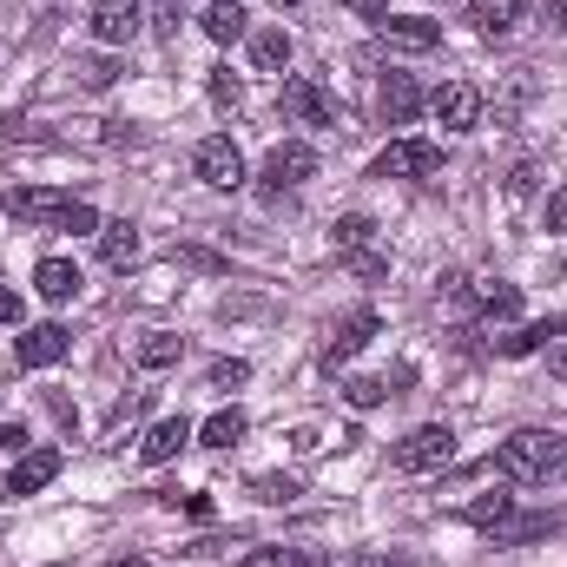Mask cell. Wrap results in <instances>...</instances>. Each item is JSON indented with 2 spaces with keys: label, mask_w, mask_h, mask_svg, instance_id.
<instances>
[{
  "label": "cell",
  "mask_w": 567,
  "mask_h": 567,
  "mask_svg": "<svg viewBox=\"0 0 567 567\" xmlns=\"http://www.w3.org/2000/svg\"><path fill=\"white\" fill-rule=\"evenodd\" d=\"M495 468L508 482H555V475H567V435H555V429H515L495 449Z\"/></svg>",
  "instance_id": "1"
},
{
  "label": "cell",
  "mask_w": 567,
  "mask_h": 567,
  "mask_svg": "<svg viewBox=\"0 0 567 567\" xmlns=\"http://www.w3.org/2000/svg\"><path fill=\"white\" fill-rule=\"evenodd\" d=\"M449 455H455V429L449 423H423V429H410V435L396 442V468H403V475L449 468Z\"/></svg>",
  "instance_id": "2"
},
{
  "label": "cell",
  "mask_w": 567,
  "mask_h": 567,
  "mask_svg": "<svg viewBox=\"0 0 567 567\" xmlns=\"http://www.w3.org/2000/svg\"><path fill=\"white\" fill-rule=\"evenodd\" d=\"M310 172H317V152L303 140H284V145H271V158H265V172H258V192H265V198H284V192H297Z\"/></svg>",
  "instance_id": "3"
},
{
  "label": "cell",
  "mask_w": 567,
  "mask_h": 567,
  "mask_svg": "<svg viewBox=\"0 0 567 567\" xmlns=\"http://www.w3.org/2000/svg\"><path fill=\"white\" fill-rule=\"evenodd\" d=\"M86 27H93V40H100V47H133V40H140V27H145V7H140V0H93Z\"/></svg>",
  "instance_id": "4"
},
{
  "label": "cell",
  "mask_w": 567,
  "mask_h": 567,
  "mask_svg": "<svg viewBox=\"0 0 567 567\" xmlns=\"http://www.w3.org/2000/svg\"><path fill=\"white\" fill-rule=\"evenodd\" d=\"M192 165H198V178H205L212 192H238V185H245V152L225 140V133H212V140L198 145Z\"/></svg>",
  "instance_id": "5"
},
{
  "label": "cell",
  "mask_w": 567,
  "mask_h": 567,
  "mask_svg": "<svg viewBox=\"0 0 567 567\" xmlns=\"http://www.w3.org/2000/svg\"><path fill=\"white\" fill-rule=\"evenodd\" d=\"M442 172V152L429 140H396L377 158V178H435Z\"/></svg>",
  "instance_id": "6"
},
{
  "label": "cell",
  "mask_w": 567,
  "mask_h": 567,
  "mask_svg": "<svg viewBox=\"0 0 567 567\" xmlns=\"http://www.w3.org/2000/svg\"><path fill=\"white\" fill-rule=\"evenodd\" d=\"M429 106H435V120H442L449 133H475V120H482V93H475L468 80L435 86V93H429Z\"/></svg>",
  "instance_id": "7"
},
{
  "label": "cell",
  "mask_w": 567,
  "mask_h": 567,
  "mask_svg": "<svg viewBox=\"0 0 567 567\" xmlns=\"http://www.w3.org/2000/svg\"><path fill=\"white\" fill-rule=\"evenodd\" d=\"M370 337H377V310H350V317L323 337V357H317V363H323V370H343V363H350Z\"/></svg>",
  "instance_id": "8"
},
{
  "label": "cell",
  "mask_w": 567,
  "mask_h": 567,
  "mask_svg": "<svg viewBox=\"0 0 567 567\" xmlns=\"http://www.w3.org/2000/svg\"><path fill=\"white\" fill-rule=\"evenodd\" d=\"M73 350V337L60 330V323H33L20 343H13V357H20V370H53L60 357Z\"/></svg>",
  "instance_id": "9"
},
{
  "label": "cell",
  "mask_w": 567,
  "mask_h": 567,
  "mask_svg": "<svg viewBox=\"0 0 567 567\" xmlns=\"http://www.w3.org/2000/svg\"><path fill=\"white\" fill-rule=\"evenodd\" d=\"M284 113L303 120V126H330L337 120V106H330V93L317 80H284Z\"/></svg>",
  "instance_id": "10"
},
{
  "label": "cell",
  "mask_w": 567,
  "mask_h": 567,
  "mask_svg": "<svg viewBox=\"0 0 567 567\" xmlns=\"http://www.w3.org/2000/svg\"><path fill=\"white\" fill-rule=\"evenodd\" d=\"M0 205H7L13 218H27V225H53V231H60V218L73 212V198H66V192H47V185H40V192H13V198H0Z\"/></svg>",
  "instance_id": "11"
},
{
  "label": "cell",
  "mask_w": 567,
  "mask_h": 567,
  "mask_svg": "<svg viewBox=\"0 0 567 567\" xmlns=\"http://www.w3.org/2000/svg\"><path fill=\"white\" fill-rule=\"evenodd\" d=\"M377 33L403 53H429L442 40V20H423V13H396V20H377Z\"/></svg>",
  "instance_id": "12"
},
{
  "label": "cell",
  "mask_w": 567,
  "mask_h": 567,
  "mask_svg": "<svg viewBox=\"0 0 567 567\" xmlns=\"http://www.w3.org/2000/svg\"><path fill=\"white\" fill-rule=\"evenodd\" d=\"M468 20H475V33H488V40H508V33L528 20V0H468Z\"/></svg>",
  "instance_id": "13"
},
{
  "label": "cell",
  "mask_w": 567,
  "mask_h": 567,
  "mask_svg": "<svg viewBox=\"0 0 567 567\" xmlns=\"http://www.w3.org/2000/svg\"><path fill=\"white\" fill-rule=\"evenodd\" d=\"M53 475H60V449H27V455L13 462V482H7V495H40Z\"/></svg>",
  "instance_id": "14"
},
{
  "label": "cell",
  "mask_w": 567,
  "mask_h": 567,
  "mask_svg": "<svg viewBox=\"0 0 567 567\" xmlns=\"http://www.w3.org/2000/svg\"><path fill=\"white\" fill-rule=\"evenodd\" d=\"M377 106H383V120H390V126H410V120L423 113V86H416L410 73H390V80H383V100H377Z\"/></svg>",
  "instance_id": "15"
},
{
  "label": "cell",
  "mask_w": 567,
  "mask_h": 567,
  "mask_svg": "<svg viewBox=\"0 0 567 567\" xmlns=\"http://www.w3.org/2000/svg\"><path fill=\"white\" fill-rule=\"evenodd\" d=\"M133 258H140V225H133V218H113V225H100V265L126 271Z\"/></svg>",
  "instance_id": "16"
},
{
  "label": "cell",
  "mask_w": 567,
  "mask_h": 567,
  "mask_svg": "<svg viewBox=\"0 0 567 567\" xmlns=\"http://www.w3.org/2000/svg\"><path fill=\"white\" fill-rule=\"evenodd\" d=\"M185 442H192V423H185V416H165V423H152V429H145L140 455H145V462H172V455H178Z\"/></svg>",
  "instance_id": "17"
},
{
  "label": "cell",
  "mask_w": 567,
  "mask_h": 567,
  "mask_svg": "<svg viewBox=\"0 0 567 567\" xmlns=\"http://www.w3.org/2000/svg\"><path fill=\"white\" fill-rule=\"evenodd\" d=\"M205 33H212L218 47H231V40L251 33V13H245L238 0H218V7H205Z\"/></svg>",
  "instance_id": "18"
},
{
  "label": "cell",
  "mask_w": 567,
  "mask_h": 567,
  "mask_svg": "<svg viewBox=\"0 0 567 567\" xmlns=\"http://www.w3.org/2000/svg\"><path fill=\"white\" fill-rule=\"evenodd\" d=\"M33 290H40L47 303H66V297L80 290V271H73L66 258H40V271H33Z\"/></svg>",
  "instance_id": "19"
},
{
  "label": "cell",
  "mask_w": 567,
  "mask_h": 567,
  "mask_svg": "<svg viewBox=\"0 0 567 567\" xmlns=\"http://www.w3.org/2000/svg\"><path fill=\"white\" fill-rule=\"evenodd\" d=\"M251 66H258V73H284V66H290V33H284V27L251 33Z\"/></svg>",
  "instance_id": "20"
},
{
  "label": "cell",
  "mask_w": 567,
  "mask_h": 567,
  "mask_svg": "<svg viewBox=\"0 0 567 567\" xmlns=\"http://www.w3.org/2000/svg\"><path fill=\"white\" fill-rule=\"evenodd\" d=\"M475 310H482V323H508L522 310V290L515 284H482L475 290Z\"/></svg>",
  "instance_id": "21"
},
{
  "label": "cell",
  "mask_w": 567,
  "mask_h": 567,
  "mask_svg": "<svg viewBox=\"0 0 567 567\" xmlns=\"http://www.w3.org/2000/svg\"><path fill=\"white\" fill-rule=\"evenodd\" d=\"M542 535H561V515H508L495 528V542H542Z\"/></svg>",
  "instance_id": "22"
},
{
  "label": "cell",
  "mask_w": 567,
  "mask_h": 567,
  "mask_svg": "<svg viewBox=\"0 0 567 567\" xmlns=\"http://www.w3.org/2000/svg\"><path fill=\"white\" fill-rule=\"evenodd\" d=\"M133 357H140V370H165V363H178V357H185V337H172V330H152Z\"/></svg>",
  "instance_id": "23"
},
{
  "label": "cell",
  "mask_w": 567,
  "mask_h": 567,
  "mask_svg": "<svg viewBox=\"0 0 567 567\" xmlns=\"http://www.w3.org/2000/svg\"><path fill=\"white\" fill-rule=\"evenodd\" d=\"M198 442H205V449H238V442H245V410H218L212 423L198 429Z\"/></svg>",
  "instance_id": "24"
},
{
  "label": "cell",
  "mask_w": 567,
  "mask_h": 567,
  "mask_svg": "<svg viewBox=\"0 0 567 567\" xmlns=\"http://www.w3.org/2000/svg\"><path fill=\"white\" fill-rule=\"evenodd\" d=\"M508 515H515V495H482V502H468V522H475V528H488V535H495Z\"/></svg>",
  "instance_id": "25"
},
{
  "label": "cell",
  "mask_w": 567,
  "mask_h": 567,
  "mask_svg": "<svg viewBox=\"0 0 567 567\" xmlns=\"http://www.w3.org/2000/svg\"><path fill=\"white\" fill-rule=\"evenodd\" d=\"M370 238H377V225H370L363 212H350V218H337V251H343V258H350V251H363Z\"/></svg>",
  "instance_id": "26"
},
{
  "label": "cell",
  "mask_w": 567,
  "mask_h": 567,
  "mask_svg": "<svg viewBox=\"0 0 567 567\" xmlns=\"http://www.w3.org/2000/svg\"><path fill=\"white\" fill-rule=\"evenodd\" d=\"M548 337H561V323H535V330H515V337H502V357H528V350H542Z\"/></svg>",
  "instance_id": "27"
},
{
  "label": "cell",
  "mask_w": 567,
  "mask_h": 567,
  "mask_svg": "<svg viewBox=\"0 0 567 567\" xmlns=\"http://www.w3.org/2000/svg\"><path fill=\"white\" fill-rule=\"evenodd\" d=\"M205 383H212V390H225V396H231V390H238V383H251V363H238V357H225V363H212V370H205Z\"/></svg>",
  "instance_id": "28"
},
{
  "label": "cell",
  "mask_w": 567,
  "mask_h": 567,
  "mask_svg": "<svg viewBox=\"0 0 567 567\" xmlns=\"http://www.w3.org/2000/svg\"><path fill=\"white\" fill-rule=\"evenodd\" d=\"M251 495L278 508V502H290V495H297V475H251Z\"/></svg>",
  "instance_id": "29"
},
{
  "label": "cell",
  "mask_w": 567,
  "mask_h": 567,
  "mask_svg": "<svg viewBox=\"0 0 567 567\" xmlns=\"http://www.w3.org/2000/svg\"><path fill=\"white\" fill-rule=\"evenodd\" d=\"M343 396H350V410H377V403H383V383H377V377H350Z\"/></svg>",
  "instance_id": "30"
},
{
  "label": "cell",
  "mask_w": 567,
  "mask_h": 567,
  "mask_svg": "<svg viewBox=\"0 0 567 567\" xmlns=\"http://www.w3.org/2000/svg\"><path fill=\"white\" fill-rule=\"evenodd\" d=\"M73 73H80V86H93V93H100V86H113V80H120V66H113V60H80V66H73Z\"/></svg>",
  "instance_id": "31"
},
{
  "label": "cell",
  "mask_w": 567,
  "mask_h": 567,
  "mask_svg": "<svg viewBox=\"0 0 567 567\" xmlns=\"http://www.w3.org/2000/svg\"><path fill=\"white\" fill-rule=\"evenodd\" d=\"M535 185H542V165H515L508 172V198H528Z\"/></svg>",
  "instance_id": "32"
},
{
  "label": "cell",
  "mask_w": 567,
  "mask_h": 567,
  "mask_svg": "<svg viewBox=\"0 0 567 567\" xmlns=\"http://www.w3.org/2000/svg\"><path fill=\"white\" fill-rule=\"evenodd\" d=\"M238 567H290V548H251Z\"/></svg>",
  "instance_id": "33"
},
{
  "label": "cell",
  "mask_w": 567,
  "mask_h": 567,
  "mask_svg": "<svg viewBox=\"0 0 567 567\" xmlns=\"http://www.w3.org/2000/svg\"><path fill=\"white\" fill-rule=\"evenodd\" d=\"M178 258H185V265H192V271H225V258H218V251H198V245H185V251H178Z\"/></svg>",
  "instance_id": "34"
},
{
  "label": "cell",
  "mask_w": 567,
  "mask_h": 567,
  "mask_svg": "<svg viewBox=\"0 0 567 567\" xmlns=\"http://www.w3.org/2000/svg\"><path fill=\"white\" fill-rule=\"evenodd\" d=\"M343 265H350V271H357V278H383V271H390V265H383V258H370V251H350V258H343Z\"/></svg>",
  "instance_id": "35"
},
{
  "label": "cell",
  "mask_w": 567,
  "mask_h": 567,
  "mask_svg": "<svg viewBox=\"0 0 567 567\" xmlns=\"http://www.w3.org/2000/svg\"><path fill=\"white\" fill-rule=\"evenodd\" d=\"M172 508H185V515H198V522H212V502H205V495H172Z\"/></svg>",
  "instance_id": "36"
},
{
  "label": "cell",
  "mask_w": 567,
  "mask_h": 567,
  "mask_svg": "<svg viewBox=\"0 0 567 567\" xmlns=\"http://www.w3.org/2000/svg\"><path fill=\"white\" fill-rule=\"evenodd\" d=\"M548 231H567V185L548 198Z\"/></svg>",
  "instance_id": "37"
},
{
  "label": "cell",
  "mask_w": 567,
  "mask_h": 567,
  "mask_svg": "<svg viewBox=\"0 0 567 567\" xmlns=\"http://www.w3.org/2000/svg\"><path fill=\"white\" fill-rule=\"evenodd\" d=\"M212 100H231V106H238V80H231V73H212Z\"/></svg>",
  "instance_id": "38"
},
{
  "label": "cell",
  "mask_w": 567,
  "mask_h": 567,
  "mask_svg": "<svg viewBox=\"0 0 567 567\" xmlns=\"http://www.w3.org/2000/svg\"><path fill=\"white\" fill-rule=\"evenodd\" d=\"M140 410H145V396H126V403L113 410V429H126V423H133V416H140Z\"/></svg>",
  "instance_id": "39"
},
{
  "label": "cell",
  "mask_w": 567,
  "mask_h": 567,
  "mask_svg": "<svg viewBox=\"0 0 567 567\" xmlns=\"http://www.w3.org/2000/svg\"><path fill=\"white\" fill-rule=\"evenodd\" d=\"M350 567H416V561H403V555H357Z\"/></svg>",
  "instance_id": "40"
},
{
  "label": "cell",
  "mask_w": 567,
  "mask_h": 567,
  "mask_svg": "<svg viewBox=\"0 0 567 567\" xmlns=\"http://www.w3.org/2000/svg\"><path fill=\"white\" fill-rule=\"evenodd\" d=\"M343 7H357V13H370V20H390V0H343Z\"/></svg>",
  "instance_id": "41"
},
{
  "label": "cell",
  "mask_w": 567,
  "mask_h": 567,
  "mask_svg": "<svg viewBox=\"0 0 567 567\" xmlns=\"http://www.w3.org/2000/svg\"><path fill=\"white\" fill-rule=\"evenodd\" d=\"M13 317H20V297H13V290L0 284V323H13Z\"/></svg>",
  "instance_id": "42"
},
{
  "label": "cell",
  "mask_w": 567,
  "mask_h": 567,
  "mask_svg": "<svg viewBox=\"0 0 567 567\" xmlns=\"http://www.w3.org/2000/svg\"><path fill=\"white\" fill-rule=\"evenodd\" d=\"M548 370H555V377L567 383V343H555V350H548Z\"/></svg>",
  "instance_id": "43"
},
{
  "label": "cell",
  "mask_w": 567,
  "mask_h": 567,
  "mask_svg": "<svg viewBox=\"0 0 567 567\" xmlns=\"http://www.w3.org/2000/svg\"><path fill=\"white\" fill-rule=\"evenodd\" d=\"M0 449H27V429H0Z\"/></svg>",
  "instance_id": "44"
},
{
  "label": "cell",
  "mask_w": 567,
  "mask_h": 567,
  "mask_svg": "<svg viewBox=\"0 0 567 567\" xmlns=\"http://www.w3.org/2000/svg\"><path fill=\"white\" fill-rule=\"evenodd\" d=\"M290 567H323V555H310V548H303V555H290Z\"/></svg>",
  "instance_id": "45"
},
{
  "label": "cell",
  "mask_w": 567,
  "mask_h": 567,
  "mask_svg": "<svg viewBox=\"0 0 567 567\" xmlns=\"http://www.w3.org/2000/svg\"><path fill=\"white\" fill-rule=\"evenodd\" d=\"M113 567H152V561H113Z\"/></svg>",
  "instance_id": "46"
},
{
  "label": "cell",
  "mask_w": 567,
  "mask_h": 567,
  "mask_svg": "<svg viewBox=\"0 0 567 567\" xmlns=\"http://www.w3.org/2000/svg\"><path fill=\"white\" fill-rule=\"evenodd\" d=\"M555 7H561V20H567V0H555Z\"/></svg>",
  "instance_id": "47"
},
{
  "label": "cell",
  "mask_w": 567,
  "mask_h": 567,
  "mask_svg": "<svg viewBox=\"0 0 567 567\" xmlns=\"http://www.w3.org/2000/svg\"><path fill=\"white\" fill-rule=\"evenodd\" d=\"M561 330H567V317H561Z\"/></svg>",
  "instance_id": "48"
},
{
  "label": "cell",
  "mask_w": 567,
  "mask_h": 567,
  "mask_svg": "<svg viewBox=\"0 0 567 567\" xmlns=\"http://www.w3.org/2000/svg\"><path fill=\"white\" fill-rule=\"evenodd\" d=\"M284 7H290V0H284Z\"/></svg>",
  "instance_id": "49"
},
{
  "label": "cell",
  "mask_w": 567,
  "mask_h": 567,
  "mask_svg": "<svg viewBox=\"0 0 567 567\" xmlns=\"http://www.w3.org/2000/svg\"><path fill=\"white\" fill-rule=\"evenodd\" d=\"M172 7H178V0H172Z\"/></svg>",
  "instance_id": "50"
}]
</instances>
